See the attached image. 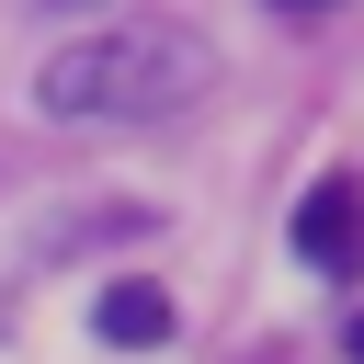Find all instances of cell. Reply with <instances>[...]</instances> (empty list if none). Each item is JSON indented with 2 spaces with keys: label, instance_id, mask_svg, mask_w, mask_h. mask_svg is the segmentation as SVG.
Wrapping results in <instances>:
<instances>
[{
  "label": "cell",
  "instance_id": "obj_1",
  "mask_svg": "<svg viewBox=\"0 0 364 364\" xmlns=\"http://www.w3.org/2000/svg\"><path fill=\"white\" fill-rule=\"evenodd\" d=\"M216 91V46L171 11H114L91 34H68L34 68V114L46 125H159L182 102Z\"/></svg>",
  "mask_w": 364,
  "mask_h": 364
},
{
  "label": "cell",
  "instance_id": "obj_5",
  "mask_svg": "<svg viewBox=\"0 0 364 364\" xmlns=\"http://www.w3.org/2000/svg\"><path fill=\"white\" fill-rule=\"evenodd\" d=\"M284 11H318V0H284Z\"/></svg>",
  "mask_w": 364,
  "mask_h": 364
},
{
  "label": "cell",
  "instance_id": "obj_2",
  "mask_svg": "<svg viewBox=\"0 0 364 364\" xmlns=\"http://www.w3.org/2000/svg\"><path fill=\"white\" fill-rule=\"evenodd\" d=\"M284 239H296L307 273H364V182H307Z\"/></svg>",
  "mask_w": 364,
  "mask_h": 364
},
{
  "label": "cell",
  "instance_id": "obj_3",
  "mask_svg": "<svg viewBox=\"0 0 364 364\" xmlns=\"http://www.w3.org/2000/svg\"><path fill=\"white\" fill-rule=\"evenodd\" d=\"M91 330H102L114 353H159V341L182 330V307H171V284H148V273H114V284L91 296Z\"/></svg>",
  "mask_w": 364,
  "mask_h": 364
},
{
  "label": "cell",
  "instance_id": "obj_4",
  "mask_svg": "<svg viewBox=\"0 0 364 364\" xmlns=\"http://www.w3.org/2000/svg\"><path fill=\"white\" fill-rule=\"evenodd\" d=\"M341 341H353V364H364V307H353V330H341Z\"/></svg>",
  "mask_w": 364,
  "mask_h": 364
}]
</instances>
